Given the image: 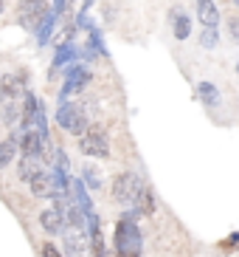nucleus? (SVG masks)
Masks as SVG:
<instances>
[{"mask_svg": "<svg viewBox=\"0 0 239 257\" xmlns=\"http://www.w3.org/2000/svg\"><path fill=\"white\" fill-rule=\"evenodd\" d=\"M70 57H74V48H70V46H62V51L56 54V60H54V65H62V62H68Z\"/></svg>", "mask_w": 239, "mask_h": 257, "instance_id": "obj_21", "label": "nucleus"}, {"mask_svg": "<svg viewBox=\"0 0 239 257\" xmlns=\"http://www.w3.org/2000/svg\"><path fill=\"white\" fill-rule=\"evenodd\" d=\"M228 34H231V40L239 43V17H231V20H228Z\"/></svg>", "mask_w": 239, "mask_h": 257, "instance_id": "obj_22", "label": "nucleus"}, {"mask_svg": "<svg viewBox=\"0 0 239 257\" xmlns=\"http://www.w3.org/2000/svg\"><path fill=\"white\" fill-rule=\"evenodd\" d=\"M62 240H65L68 257H82L84 251H88V240H84V229L82 226L65 223V229H62Z\"/></svg>", "mask_w": 239, "mask_h": 257, "instance_id": "obj_5", "label": "nucleus"}, {"mask_svg": "<svg viewBox=\"0 0 239 257\" xmlns=\"http://www.w3.org/2000/svg\"><path fill=\"white\" fill-rule=\"evenodd\" d=\"M40 223H42V229L48 234H60L62 229H65V209L62 206H48V209H42V215H40Z\"/></svg>", "mask_w": 239, "mask_h": 257, "instance_id": "obj_7", "label": "nucleus"}, {"mask_svg": "<svg viewBox=\"0 0 239 257\" xmlns=\"http://www.w3.org/2000/svg\"><path fill=\"white\" fill-rule=\"evenodd\" d=\"M138 212H144V215H152L155 212V195H152V189L150 187H144L141 198H138V206H135Z\"/></svg>", "mask_w": 239, "mask_h": 257, "instance_id": "obj_17", "label": "nucleus"}, {"mask_svg": "<svg viewBox=\"0 0 239 257\" xmlns=\"http://www.w3.org/2000/svg\"><path fill=\"white\" fill-rule=\"evenodd\" d=\"M172 31L178 40H186L188 34H192V20H188L186 12H180V9H174L172 12Z\"/></svg>", "mask_w": 239, "mask_h": 257, "instance_id": "obj_13", "label": "nucleus"}, {"mask_svg": "<svg viewBox=\"0 0 239 257\" xmlns=\"http://www.w3.org/2000/svg\"><path fill=\"white\" fill-rule=\"evenodd\" d=\"M40 173H45L42 153H22V161H20V178H22V181L31 184Z\"/></svg>", "mask_w": 239, "mask_h": 257, "instance_id": "obj_6", "label": "nucleus"}, {"mask_svg": "<svg viewBox=\"0 0 239 257\" xmlns=\"http://www.w3.org/2000/svg\"><path fill=\"white\" fill-rule=\"evenodd\" d=\"M102 257H104V254H102Z\"/></svg>", "mask_w": 239, "mask_h": 257, "instance_id": "obj_28", "label": "nucleus"}, {"mask_svg": "<svg viewBox=\"0 0 239 257\" xmlns=\"http://www.w3.org/2000/svg\"><path fill=\"white\" fill-rule=\"evenodd\" d=\"M79 147H82L84 156H93V159H107L110 156V139H107V130L102 124H90L88 130L79 139Z\"/></svg>", "mask_w": 239, "mask_h": 257, "instance_id": "obj_3", "label": "nucleus"}, {"mask_svg": "<svg viewBox=\"0 0 239 257\" xmlns=\"http://www.w3.org/2000/svg\"><path fill=\"white\" fill-rule=\"evenodd\" d=\"M234 3H236V6H239V0H234Z\"/></svg>", "mask_w": 239, "mask_h": 257, "instance_id": "obj_26", "label": "nucleus"}, {"mask_svg": "<svg viewBox=\"0 0 239 257\" xmlns=\"http://www.w3.org/2000/svg\"><path fill=\"white\" fill-rule=\"evenodd\" d=\"M42 139H45V133L28 130V133L20 139V150L22 153H42Z\"/></svg>", "mask_w": 239, "mask_h": 257, "instance_id": "obj_14", "label": "nucleus"}, {"mask_svg": "<svg viewBox=\"0 0 239 257\" xmlns=\"http://www.w3.org/2000/svg\"><path fill=\"white\" fill-rule=\"evenodd\" d=\"M217 43H220L217 29H202V34H200V46L202 48H217Z\"/></svg>", "mask_w": 239, "mask_h": 257, "instance_id": "obj_20", "label": "nucleus"}, {"mask_svg": "<svg viewBox=\"0 0 239 257\" xmlns=\"http://www.w3.org/2000/svg\"><path fill=\"white\" fill-rule=\"evenodd\" d=\"M42 257H62V251L54 246V243H45L42 246Z\"/></svg>", "mask_w": 239, "mask_h": 257, "instance_id": "obj_23", "label": "nucleus"}, {"mask_svg": "<svg viewBox=\"0 0 239 257\" xmlns=\"http://www.w3.org/2000/svg\"><path fill=\"white\" fill-rule=\"evenodd\" d=\"M0 12H3V0H0Z\"/></svg>", "mask_w": 239, "mask_h": 257, "instance_id": "obj_25", "label": "nucleus"}, {"mask_svg": "<svg viewBox=\"0 0 239 257\" xmlns=\"http://www.w3.org/2000/svg\"><path fill=\"white\" fill-rule=\"evenodd\" d=\"M144 187H146V184H144L135 173H121L118 178H116V184H112V198H116L121 206L135 209V206H138V198H141V192H144Z\"/></svg>", "mask_w": 239, "mask_h": 257, "instance_id": "obj_2", "label": "nucleus"}, {"mask_svg": "<svg viewBox=\"0 0 239 257\" xmlns=\"http://www.w3.org/2000/svg\"><path fill=\"white\" fill-rule=\"evenodd\" d=\"M42 17H45L42 0H22V23L28 26V29H34L37 23H42Z\"/></svg>", "mask_w": 239, "mask_h": 257, "instance_id": "obj_10", "label": "nucleus"}, {"mask_svg": "<svg viewBox=\"0 0 239 257\" xmlns=\"http://www.w3.org/2000/svg\"><path fill=\"white\" fill-rule=\"evenodd\" d=\"M31 192L37 198H56L60 195V189H56V181H54V173H40L34 181H31Z\"/></svg>", "mask_w": 239, "mask_h": 257, "instance_id": "obj_9", "label": "nucleus"}, {"mask_svg": "<svg viewBox=\"0 0 239 257\" xmlns=\"http://www.w3.org/2000/svg\"><path fill=\"white\" fill-rule=\"evenodd\" d=\"M56 121H60V127H65L68 133H74V136H82L84 130L90 127L88 119H84L82 107L79 105H70V102H62L60 110H56Z\"/></svg>", "mask_w": 239, "mask_h": 257, "instance_id": "obj_4", "label": "nucleus"}, {"mask_svg": "<svg viewBox=\"0 0 239 257\" xmlns=\"http://www.w3.org/2000/svg\"><path fill=\"white\" fill-rule=\"evenodd\" d=\"M54 15H56V12H48V15L42 17V23H40V43H48V37H51V29H54Z\"/></svg>", "mask_w": 239, "mask_h": 257, "instance_id": "obj_18", "label": "nucleus"}, {"mask_svg": "<svg viewBox=\"0 0 239 257\" xmlns=\"http://www.w3.org/2000/svg\"><path fill=\"white\" fill-rule=\"evenodd\" d=\"M17 150H20V142H17L14 136L6 139V142H0V170H3V167H8L12 161H14Z\"/></svg>", "mask_w": 239, "mask_h": 257, "instance_id": "obj_15", "label": "nucleus"}, {"mask_svg": "<svg viewBox=\"0 0 239 257\" xmlns=\"http://www.w3.org/2000/svg\"><path fill=\"white\" fill-rule=\"evenodd\" d=\"M84 187L90 189H102V175H98V170H93V167H84Z\"/></svg>", "mask_w": 239, "mask_h": 257, "instance_id": "obj_19", "label": "nucleus"}, {"mask_svg": "<svg viewBox=\"0 0 239 257\" xmlns=\"http://www.w3.org/2000/svg\"><path fill=\"white\" fill-rule=\"evenodd\" d=\"M116 251H118V257H141L144 237L132 215H124L116 226Z\"/></svg>", "mask_w": 239, "mask_h": 257, "instance_id": "obj_1", "label": "nucleus"}, {"mask_svg": "<svg viewBox=\"0 0 239 257\" xmlns=\"http://www.w3.org/2000/svg\"><path fill=\"white\" fill-rule=\"evenodd\" d=\"M0 88H3V93H6L8 99L26 93V82H22V76H12V74L0 79Z\"/></svg>", "mask_w": 239, "mask_h": 257, "instance_id": "obj_16", "label": "nucleus"}, {"mask_svg": "<svg viewBox=\"0 0 239 257\" xmlns=\"http://www.w3.org/2000/svg\"><path fill=\"white\" fill-rule=\"evenodd\" d=\"M197 96L206 107H220L222 105V96H220V88L214 82H200L197 85Z\"/></svg>", "mask_w": 239, "mask_h": 257, "instance_id": "obj_12", "label": "nucleus"}, {"mask_svg": "<svg viewBox=\"0 0 239 257\" xmlns=\"http://www.w3.org/2000/svg\"><path fill=\"white\" fill-rule=\"evenodd\" d=\"M68 0H54V12H65Z\"/></svg>", "mask_w": 239, "mask_h": 257, "instance_id": "obj_24", "label": "nucleus"}, {"mask_svg": "<svg viewBox=\"0 0 239 257\" xmlns=\"http://www.w3.org/2000/svg\"><path fill=\"white\" fill-rule=\"evenodd\" d=\"M88 79H90V74H88L84 68H79V65H76V68H70V71H68V82H65V88H62L60 96H62V99L70 96V93L79 91L82 85H88Z\"/></svg>", "mask_w": 239, "mask_h": 257, "instance_id": "obj_11", "label": "nucleus"}, {"mask_svg": "<svg viewBox=\"0 0 239 257\" xmlns=\"http://www.w3.org/2000/svg\"><path fill=\"white\" fill-rule=\"evenodd\" d=\"M236 71H239V65H236Z\"/></svg>", "mask_w": 239, "mask_h": 257, "instance_id": "obj_27", "label": "nucleus"}, {"mask_svg": "<svg viewBox=\"0 0 239 257\" xmlns=\"http://www.w3.org/2000/svg\"><path fill=\"white\" fill-rule=\"evenodd\" d=\"M197 20L202 29H220V9L214 0H197Z\"/></svg>", "mask_w": 239, "mask_h": 257, "instance_id": "obj_8", "label": "nucleus"}]
</instances>
